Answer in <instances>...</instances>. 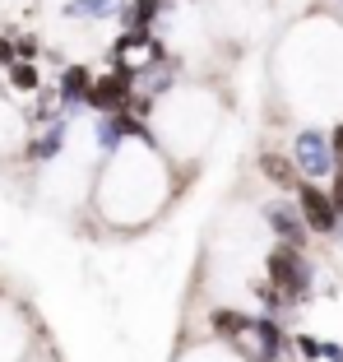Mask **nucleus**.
Masks as SVG:
<instances>
[{
    "label": "nucleus",
    "instance_id": "2eb2a0df",
    "mask_svg": "<svg viewBox=\"0 0 343 362\" xmlns=\"http://www.w3.org/2000/svg\"><path fill=\"white\" fill-rule=\"evenodd\" d=\"M14 56H23V61H32V56H37V42H32V37H19V42H14Z\"/></svg>",
    "mask_w": 343,
    "mask_h": 362
},
{
    "label": "nucleus",
    "instance_id": "f257e3e1",
    "mask_svg": "<svg viewBox=\"0 0 343 362\" xmlns=\"http://www.w3.org/2000/svg\"><path fill=\"white\" fill-rule=\"evenodd\" d=\"M297 214L306 218L311 233H325V237L339 233V209H334L330 191H320V186H311V181H301V186H297Z\"/></svg>",
    "mask_w": 343,
    "mask_h": 362
},
{
    "label": "nucleus",
    "instance_id": "6e6552de",
    "mask_svg": "<svg viewBox=\"0 0 343 362\" xmlns=\"http://www.w3.org/2000/svg\"><path fill=\"white\" fill-rule=\"evenodd\" d=\"M260 172H265L274 186H297V172H292V163L283 158V153H265V158H260Z\"/></svg>",
    "mask_w": 343,
    "mask_h": 362
},
{
    "label": "nucleus",
    "instance_id": "20e7f679",
    "mask_svg": "<svg viewBox=\"0 0 343 362\" xmlns=\"http://www.w3.org/2000/svg\"><path fill=\"white\" fill-rule=\"evenodd\" d=\"M93 84H97V79L88 75L84 65H65V75H61V98H65V103H88V98H93Z\"/></svg>",
    "mask_w": 343,
    "mask_h": 362
},
{
    "label": "nucleus",
    "instance_id": "7ed1b4c3",
    "mask_svg": "<svg viewBox=\"0 0 343 362\" xmlns=\"http://www.w3.org/2000/svg\"><path fill=\"white\" fill-rule=\"evenodd\" d=\"M130 88H135V75H130L126 65H116L112 75H102L93 84V98H88V103H93L97 112H107V117H121L126 103H130Z\"/></svg>",
    "mask_w": 343,
    "mask_h": 362
},
{
    "label": "nucleus",
    "instance_id": "9b49d317",
    "mask_svg": "<svg viewBox=\"0 0 343 362\" xmlns=\"http://www.w3.org/2000/svg\"><path fill=\"white\" fill-rule=\"evenodd\" d=\"M116 0H75V5H65L70 19H97V14H107Z\"/></svg>",
    "mask_w": 343,
    "mask_h": 362
},
{
    "label": "nucleus",
    "instance_id": "4468645a",
    "mask_svg": "<svg viewBox=\"0 0 343 362\" xmlns=\"http://www.w3.org/2000/svg\"><path fill=\"white\" fill-rule=\"evenodd\" d=\"M330 149H334V158H339V172H343V121L334 126V135H330Z\"/></svg>",
    "mask_w": 343,
    "mask_h": 362
},
{
    "label": "nucleus",
    "instance_id": "0eeeda50",
    "mask_svg": "<svg viewBox=\"0 0 343 362\" xmlns=\"http://www.w3.org/2000/svg\"><path fill=\"white\" fill-rule=\"evenodd\" d=\"M255 339H260V362H274V358H279V353L292 344L288 334L274 325V320H255Z\"/></svg>",
    "mask_w": 343,
    "mask_h": 362
},
{
    "label": "nucleus",
    "instance_id": "dca6fc26",
    "mask_svg": "<svg viewBox=\"0 0 343 362\" xmlns=\"http://www.w3.org/2000/svg\"><path fill=\"white\" fill-rule=\"evenodd\" d=\"M330 200H334V209L343 214V172H334V191H330Z\"/></svg>",
    "mask_w": 343,
    "mask_h": 362
},
{
    "label": "nucleus",
    "instance_id": "423d86ee",
    "mask_svg": "<svg viewBox=\"0 0 343 362\" xmlns=\"http://www.w3.org/2000/svg\"><path fill=\"white\" fill-rule=\"evenodd\" d=\"M269 223L283 233V246H301V242H306V218H297V214L279 209V204H269Z\"/></svg>",
    "mask_w": 343,
    "mask_h": 362
},
{
    "label": "nucleus",
    "instance_id": "f03ea898",
    "mask_svg": "<svg viewBox=\"0 0 343 362\" xmlns=\"http://www.w3.org/2000/svg\"><path fill=\"white\" fill-rule=\"evenodd\" d=\"M269 284L279 288L283 298L306 293V260H301L297 246H274L269 251Z\"/></svg>",
    "mask_w": 343,
    "mask_h": 362
},
{
    "label": "nucleus",
    "instance_id": "1a4fd4ad",
    "mask_svg": "<svg viewBox=\"0 0 343 362\" xmlns=\"http://www.w3.org/2000/svg\"><path fill=\"white\" fill-rule=\"evenodd\" d=\"M214 330L227 334V339H241V334L251 330V320L241 316V311H232V307H218V311H214Z\"/></svg>",
    "mask_w": 343,
    "mask_h": 362
},
{
    "label": "nucleus",
    "instance_id": "f8f14e48",
    "mask_svg": "<svg viewBox=\"0 0 343 362\" xmlns=\"http://www.w3.org/2000/svg\"><path fill=\"white\" fill-rule=\"evenodd\" d=\"M153 10H158V0H135L126 10V23H130V33H144V23L153 19Z\"/></svg>",
    "mask_w": 343,
    "mask_h": 362
},
{
    "label": "nucleus",
    "instance_id": "9d476101",
    "mask_svg": "<svg viewBox=\"0 0 343 362\" xmlns=\"http://www.w3.org/2000/svg\"><path fill=\"white\" fill-rule=\"evenodd\" d=\"M10 84L19 88V93H32V88L42 84V79H37V65H32V61H14L10 65Z\"/></svg>",
    "mask_w": 343,
    "mask_h": 362
},
{
    "label": "nucleus",
    "instance_id": "39448f33",
    "mask_svg": "<svg viewBox=\"0 0 343 362\" xmlns=\"http://www.w3.org/2000/svg\"><path fill=\"white\" fill-rule=\"evenodd\" d=\"M297 163L306 172H325L330 168V153H325V139L315 135V130H301V139H297Z\"/></svg>",
    "mask_w": 343,
    "mask_h": 362
},
{
    "label": "nucleus",
    "instance_id": "ddd939ff",
    "mask_svg": "<svg viewBox=\"0 0 343 362\" xmlns=\"http://www.w3.org/2000/svg\"><path fill=\"white\" fill-rule=\"evenodd\" d=\"M292 349H297L306 362H311V358H325V339H311V334H297V339H292Z\"/></svg>",
    "mask_w": 343,
    "mask_h": 362
}]
</instances>
